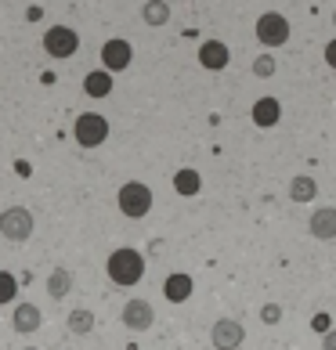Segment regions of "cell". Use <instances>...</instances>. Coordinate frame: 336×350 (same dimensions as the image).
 I'll list each match as a JSON object with an SVG mask.
<instances>
[{
    "instance_id": "obj_9",
    "label": "cell",
    "mask_w": 336,
    "mask_h": 350,
    "mask_svg": "<svg viewBox=\"0 0 336 350\" xmlns=\"http://www.w3.org/2000/svg\"><path fill=\"white\" fill-rule=\"evenodd\" d=\"M242 340H246V329L239 325L235 318H221V321H214V329H210V343L217 350H239Z\"/></svg>"
},
{
    "instance_id": "obj_5",
    "label": "cell",
    "mask_w": 336,
    "mask_h": 350,
    "mask_svg": "<svg viewBox=\"0 0 336 350\" xmlns=\"http://www.w3.org/2000/svg\"><path fill=\"white\" fill-rule=\"evenodd\" d=\"M0 235L8 242H25L33 235V213L25 206H11V210L0 213Z\"/></svg>"
},
{
    "instance_id": "obj_23",
    "label": "cell",
    "mask_w": 336,
    "mask_h": 350,
    "mask_svg": "<svg viewBox=\"0 0 336 350\" xmlns=\"http://www.w3.org/2000/svg\"><path fill=\"white\" fill-rule=\"evenodd\" d=\"M261 321H264V325H279V321H282V307L279 304H264L261 307Z\"/></svg>"
},
{
    "instance_id": "obj_4",
    "label": "cell",
    "mask_w": 336,
    "mask_h": 350,
    "mask_svg": "<svg viewBox=\"0 0 336 350\" xmlns=\"http://www.w3.org/2000/svg\"><path fill=\"white\" fill-rule=\"evenodd\" d=\"M257 40L264 47H282L289 40V18L279 15V11H264V15L257 18Z\"/></svg>"
},
{
    "instance_id": "obj_26",
    "label": "cell",
    "mask_w": 336,
    "mask_h": 350,
    "mask_svg": "<svg viewBox=\"0 0 336 350\" xmlns=\"http://www.w3.org/2000/svg\"><path fill=\"white\" fill-rule=\"evenodd\" d=\"M322 350H336V329H329L326 336H322Z\"/></svg>"
},
{
    "instance_id": "obj_21",
    "label": "cell",
    "mask_w": 336,
    "mask_h": 350,
    "mask_svg": "<svg viewBox=\"0 0 336 350\" xmlns=\"http://www.w3.org/2000/svg\"><path fill=\"white\" fill-rule=\"evenodd\" d=\"M18 296V278L11 271H0V304H11Z\"/></svg>"
},
{
    "instance_id": "obj_7",
    "label": "cell",
    "mask_w": 336,
    "mask_h": 350,
    "mask_svg": "<svg viewBox=\"0 0 336 350\" xmlns=\"http://www.w3.org/2000/svg\"><path fill=\"white\" fill-rule=\"evenodd\" d=\"M134 62V47L123 40V36H112V40L101 44V66H105V72H123L127 66Z\"/></svg>"
},
{
    "instance_id": "obj_10",
    "label": "cell",
    "mask_w": 336,
    "mask_h": 350,
    "mask_svg": "<svg viewBox=\"0 0 336 350\" xmlns=\"http://www.w3.org/2000/svg\"><path fill=\"white\" fill-rule=\"evenodd\" d=\"M228 62H231L228 44H221V40H203V44H199V66H203V69L221 72V69H228Z\"/></svg>"
},
{
    "instance_id": "obj_17",
    "label": "cell",
    "mask_w": 336,
    "mask_h": 350,
    "mask_svg": "<svg viewBox=\"0 0 336 350\" xmlns=\"http://www.w3.org/2000/svg\"><path fill=\"white\" fill-rule=\"evenodd\" d=\"M315 196H318V180L315 177L300 174V177L289 180V199L293 202H315Z\"/></svg>"
},
{
    "instance_id": "obj_3",
    "label": "cell",
    "mask_w": 336,
    "mask_h": 350,
    "mask_svg": "<svg viewBox=\"0 0 336 350\" xmlns=\"http://www.w3.org/2000/svg\"><path fill=\"white\" fill-rule=\"evenodd\" d=\"M76 145L80 148H98V145H105L109 141V120L105 116H98V112H83V116H76Z\"/></svg>"
},
{
    "instance_id": "obj_25",
    "label": "cell",
    "mask_w": 336,
    "mask_h": 350,
    "mask_svg": "<svg viewBox=\"0 0 336 350\" xmlns=\"http://www.w3.org/2000/svg\"><path fill=\"white\" fill-rule=\"evenodd\" d=\"M322 55H326V66H329V69H336V36L326 44V51H322Z\"/></svg>"
},
{
    "instance_id": "obj_27",
    "label": "cell",
    "mask_w": 336,
    "mask_h": 350,
    "mask_svg": "<svg viewBox=\"0 0 336 350\" xmlns=\"http://www.w3.org/2000/svg\"><path fill=\"white\" fill-rule=\"evenodd\" d=\"M25 18H29V22H40V18H44V8H29V11H25Z\"/></svg>"
},
{
    "instance_id": "obj_6",
    "label": "cell",
    "mask_w": 336,
    "mask_h": 350,
    "mask_svg": "<svg viewBox=\"0 0 336 350\" xmlns=\"http://www.w3.org/2000/svg\"><path fill=\"white\" fill-rule=\"evenodd\" d=\"M44 51L51 58H73L76 51H80V36H76V29H69V25H51L44 33Z\"/></svg>"
},
{
    "instance_id": "obj_8",
    "label": "cell",
    "mask_w": 336,
    "mask_h": 350,
    "mask_svg": "<svg viewBox=\"0 0 336 350\" xmlns=\"http://www.w3.org/2000/svg\"><path fill=\"white\" fill-rule=\"evenodd\" d=\"M120 321H123V325L131 329V332H145V329H152V321H156V310H152L148 300L134 296V300H127V304H123Z\"/></svg>"
},
{
    "instance_id": "obj_22",
    "label": "cell",
    "mask_w": 336,
    "mask_h": 350,
    "mask_svg": "<svg viewBox=\"0 0 336 350\" xmlns=\"http://www.w3.org/2000/svg\"><path fill=\"white\" fill-rule=\"evenodd\" d=\"M253 76H261V80H271V76H275V58L271 55H261L253 62Z\"/></svg>"
},
{
    "instance_id": "obj_13",
    "label": "cell",
    "mask_w": 336,
    "mask_h": 350,
    "mask_svg": "<svg viewBox=\"0 0 336 350\" xmlns=\"http://www.w3.org/2000/svg\"><path fill=\"white\" fill-rule=\"evenodd\" d=\"M11 325H15V332H22V336L36 332L44 325L40 307H36V304H15V310H11Z\"/></svg>"
},
{
    "instance_id": "obj_19",
    "label": "cell",
    "mask_w": 336,
    "mask_h": 350,
    "mask_svg": "<svg viewBox=\"0 0 336 350\" xmlns=\"http://www.w3.org/2000/svg\"><path fill=\"white\" fill-rule=\"evenodd\" d=\"M66 325H69V332H73V336H87L90 329H94V314H90L87 307H76V310H69Z\"/></svg>"
},
{
    "instance_id": "obj_15",
    "label": "cell",
    "mask_w": 336,
    "mask_h": 350,
    "mask_svg": "<svg viewBox=\"0 0 336 350\" xmlns=\"http://www.w3.org/2000/svg\"><path fill=\"white\" fill-rule=\"evenodd\" d=\"M83 94H90V98H109V94H112V76H109L105 69L87 72V76H83Z\"/></svg>"
},
{
    "instance_id": "obj_18",
    "label": "cell",
    "mask_w": 336,
    "mask_h": 350,
    "mask_svg": "<svg viewBox=\"0 0 336 350\" xmlns=\"http://www.w3.org/2000/svg\"><path fill=\"white\" fill-rule=\"evenodd\" d=\"M199 188H203L199 170L185 166V170H177V174H174V191H177V196H199Z\"/></svg>"
},
{
    "instance_id": "obj_29",
    "label": "cell",
    "mask_w": 336,
    "mask_h": 350,
    "mask_svg": "<svg viewBox=\"0 0 336 350\" xmlns=\"http://www.w3.org/2000/svg\"><path fill=\"white\" fill-rule=\"evenodd\" d=\"M25 350H36V347H25Z\"/></svg>"
},
{
    "instance_id": "obj_11",
    "label": "cell",
    "mask_w": 336,
    "mask_h": 350,
    "mask_svg": "<svg viewBox=\"0 0 336 350\" xmlns=\"http://www.w3.org/2000/svg\"><path fill=\"white\" fill-rule=\"evenodd\" d=\"M307 228H311V235L318 242H333L336 239V206H318L307 220Z\"/></svg>"
},
{
    "instance_id": "obj_1",
    "label": "cell",
    "mask_w": 336,
    "mask_h": 350,
    "mask_svg": "<svg viewBox=\"0 0 336 350\" xmlns=\"http://www.w3.org/2000/svg\"><path fill=\"white\" fill-rule=\"evenodd\" d=\"M105 271H109V278L116 285H123V289H131V285H138L141 278H145V256H141L138 250H116L109 253V260H105Z\"/></svg>"
},
{
    "instance_id": "obj_2",
    "label": "cell",
    "mask_w": 336,
    "mask_h": 350,
    "mask_svg": "<svg viewBox=\"0 0 336 350\" xmlns=\"http://www.w3.org/2000/svg\"><path fill=\"white\" fill-rule=\"evenodd\" d=\"M116 202H120L123 217L141 220V217H148V210H152V188L141 185V180H127V185L120 188V196H116Z\"/></svg>"
},
{
    "instance_id": "obj_24",
    "label": "cell",
    "mask_w": 336,
    "mask_h": 350,
    "mask_svg": "<svg viewBox=\"0 0 336 350\" xmlns=\"http://www.w3.org/2000/svg\"><path fill=\"white\" fill-rule=\"evenodd\" d=\"M311 329H315V332H318V336H326V332H329V329H333V318H329V314H326V310H318V314H315V318H311Z\"/></svg>"
},
{
    "instance_id": "obj_20",
    "label": "cell",
    "mask_w": 336,
    "mask_h": 350,
    "mask_svg": "<svg viewBox=\"0 0 336 350\" xmlns=\"http://www.w3.org/2000/svg\"><path fill=\"white\" fill-rule=\"evenodd\" d=\"M141 18H145V25H166V22H170V4L152 0V4L141 8Z\"/></svg>"
},
{
    "instance_id": "obj_28",
    "label": "cell",
    "mask_w": 336,
    "mask_h": 350,
    "mask_svg": "<svg viewBox=\"0 0 336 350\" xmlns=\"http://www.w3.org/2000/svg\"><path fill=\"white\" fill-rule=\"evenodd\" d=\"M333 29H336V11H333Z\"/></svg>"
},
{
    "instance_id": "obj_16",
    "label": "cell",
    "mask_w": 336,
    "mask_h": 350,
    "mask_svg": "<svg viewBox=\"0 0 336 350\" xmlns=\"http://www.w3.org/2000/svg\"><path fill=\"white\" fill-rule=\"evenodd\" d=\"M69 293H73V271L69 267H55L51 278H47V296L51 300H62V296H69Z\"/></svg>"
},
{
    "instance_id": "obj_12",
    "label": "cell",
    "mask_w": 336,
    "mask_h": 350,
    "mask_svg": "<svg viewBox=\"0 0 336 350\" xmlns=\"http://www.w3.org/2000/svg\"><path fill=\"white\" fill-rule=\"evenodd\" d=\"M253 123L261 126V131H271V126H279L282 123V105H279V98H257L253 101Z\"/></svg>"
},
{
    "instance_id": "obj_14",
    "label": "cell",
    "mask_w": 336,
    "mask_h": 350,
    "mask_svg": "<svg viewBox=\"0 0 336 350\" xmlns=\"http://www.w3.org/2000/svg\"><path fill=\"white\" fill-rule=\"evenodd\" d=\"M192 293H196V282H192V275H181V271H177V275H166L163 296H166L170 304H185Z\"/></svg>"
}]
</instances>
